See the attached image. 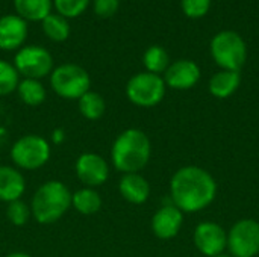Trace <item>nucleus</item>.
Wrapping results in <instances>:
<instances>
[{"instance_id": "obj_1", "label": "nucleus", "mask_w": 259, "mask_h": 257, "mask_svg": "<svg viewBox=\"0 0 259 257\" xmlns=\"http://www.w3.org/2000/svg\"><path fill=\"white\" fill-rule=\"evenodd\" d=\"M217 197V182L209 171L197 165L179 168L170 180V201L184 214L206 209Z\"/></svg>"}, {"instance_id": "obj_5", "label": "nucleus", "mask_w": 259, "mask_h": 257, "mask_svg": "<svg viewBox=\"0 0 259 257\" xmlns=\"http://www.w3.org/2000/svg\"><path fill=\"white\" fill-rule=\"evenodd\" d=\"M211 56L222 70L240 71L247 59V45L235 30L215 33L209 44Z\"/></svg>"}, {"instance_id": "obj_28", "label": "nucleus", "mask_w": 259, "mask_h": 257, "mask_svg": "<svg viewBox=\"0 0 259 257\" xmlns=\"http://www.w3.org/2000/svg\"><path fill=\"white\" fill-rule=\"evenodd\" d=\"M120 6V0H94L93 2V11L100 18H109L112 17Z\"/></svg>"}, {"instance_id": "obj_21", "label": "nucleus", "mask_w": 259, "mask_h": 257, "mask_svg": "<svg viewBox=\"0 0 259 257\" xmlns=\"http://www.w3.org/2000/svg\"><path fill=\"white\" fill-rule=\"evenodd\" d=\"M77 108H79V112L83 118H87L90 121H96L105 115L106 101L99 92H94L90 89L88 92H85L77 100Z\"/></svg>"}, {"instance_id": "obj_30", "label": "nucleus", "mask_w": 259, "mask_h": 257, "mask_svg": "<svg viewBox=\"0 0 259 257\" xmlns=\"http://www.w3.org/2000/svg\"><path fill=\"white\" fill-rule=\"evenodd\" d=\"M5 257H32V256H30V254H27V253H23V251H14V253L6 254Z\"/></svg>"}, {"instance_id": "obj_17", "label": "nucleus", "mask_w": 259, "mask_h": 257, "mask_svg": "<svg viewBox=\"0 0 259 257\" xmlns=\"http://www.w3.org/2000/svg\"><path fill=\"white\" fill-rule=\"evenodd\" d=\"M241 83V74L240 71H231V70H220L217 71L208 83L209 92L215 98H229L237 92Z\"/></svg>"}, {"instance_id": "obj_20", "label": "nucleus", "mask_w": 259, "mask_h": 257, "mask_svg": "<svg viewBox=\"0 0 259 257\" xmlns=\"http://www.w3.org/2000/svg\"><path fill=\"white\" fill-rule=\"evenodd\" d=\"M18 98L27 106H39L46 101L47 91L41 80L36 79H23L17 86Z\"/></svg>"}, {"instance_id": "obj_19", "label": "nucleus", "mask_w": 259, "mask_h": 257, "mask_svg": "<svg viewBox=\"0 0 259 257\" xmlns=\"http://www.w3.org/2000/svg\"><path fill=\"white\" fill-rule=\"evenodd\" d=\"M102 197L94 188H80L71 195V208L80 215H94L102 209Z\"/></svg>"}, {"instance_id": "obj_25", "label": "nucleus", "mask_w": 259, "mask_h": 257, "mask_svg": "<svg viewBox=\"0 0 259 257\" xmlns=\"http://www.w3.org/2000/svg\"><path fill=\"white\" fill-rule=\"evenodd\" d=\"M6 218L9 220V223L15 227H23L29 223V220L32 218V211L30 206L27 203H24L23 200H15L12 203H8L6 208Z\"/></svg>"}, {"instance_id": "obj_26", "label": "nucleus", "mask_w": 259, "mask_h": 257, "mask_svg": "<svg viewBox=\"0 0 259 257\" xmlns=\"http://www.w3.org/2000/svg\"><path fill=\"white\" fill-rule=\"evenodd\" d=\"M56 14L62 15L64 18H76L85 12L91 0H52Z\"/></svg>"}, {"instance_id": "obj_9", "label": "nucleus", "mask_w": 259, "mask_h": 257, "mask_svg": "<svg viewBox=\"0 0 259 257\" xmlns=\"http://www.w3.org/2000/svg\"><path fill=\"white\" fill-rule=\"evenodd\" d=\"M232 257H255L259 254V223L252 218L237 221L228 232V248Z\"/></svg>"}, {"instance_id": "obj_29", "label": "nucleus", "mask_w": 259, "mask_h": 257, "mask_svg": "<svg viewBox=\"0 0 259 257\" xmlns=\"http://www.w3.org/2000/svg\"><path fill=\"white\" fill-rule=\"evenodd\" d=\"M52 141H53L55 144L62 142V141H64V130H62V129H56V130L53 132V135H52Z\"/></svg>"}, {"instance_id": "obj_14", "label": "nucleus", "mask_w": 259, "mask_h": 257, "mask_svg": "<svg viewBox=\"0 0 259 257\" xmlns=\"http://www.w3.org/2000/svg\"><path fill=\"white\" fill-rule=\"evenodd\" d=\"M27 38V21L17 14L0 17V50H20Z\"/></svg>"}, {"instance_id": "obj_31", "label": "nucleus", "mask_w": 259, "mask_h": 257, "mask_svg": "<svg viewBox=\"0 0 259 257\" xmlns=\"http://www.w3.org/2000/svg\"><path fill=\"white\" fill-rule=\"evenodd\" d=\"M214 257H232V256H231V254H225V253H223V254H219V256H214Z\"/></svg>"}, {"instance_id": "obj_10", "label": "nucleus", "mask_w": 259, "mask_h": 257, "mask_svg": "<svg viewBox=\"0 0 259 257\" xmlns=\"http://www.w3.org/2000/svg\"><path fill=\"white\" fill-rule=\"evenodd\" d=\"M193 241L203 256H219L228 248V232L217 223L203 221L196 226Z\"/></svg>"}, {"instance_id": "obj_23", "label": "nucleus", "mask_w": 259, "mask_h": 257, "mask_svg": "<svg viewBox=\"0 0 259 257\" xmlns=\"http://www.w3.org/2000/svg\"><path fill=\"white\" fill-rule=\"evenodd\" d=\"M143 64L146 67V71L161 76L170 65V56L164 47L150 45L143 55Z\"/></svg>"}, {"instance_id": "obj_27", "label": "nucleus", "mask_w": 259, "mask_h": 257, "mask_svg": "<svg viewBox=\"0 0 259 257\" xmlns=\"http://www.w3.org/2000/svg\"><path fill=\"white\" fill-rule=\"evenodd\" d=\"M212 0H181L182 12L188 18H202L208 14Z\"/></svg>"}, {"instance_id": "obj_6", "label": "nucleus", "mask_w": 259, "mask_h": 257, "mask_svg": "<svg viewBox=\"0 0 259 257\" xmlns=\"http://www.w3.org/2000/svg\"><path fill=\"white\" fill-rule=\"evenodd\" d=\"M50 86L56 95L65 100H79L90 91L91 79L85 68L77 64H61L50 73Z\"/></svg>"}, {"instance_id": "obj_4", "label": "nucleus", "mask_w": 259, "mask_h": 257, "mask_svg": "<svg viewBox=\"0 0 259 257\" xmlns=\"http://www.w3.org/2000/svg\"><path fill=\"white\" fill-rule=\"evenodd\" d=\"M9 155L15 168L20 171H35L49 162L52 147L44 136L27 133L12 144Z\"/></svg>"}, {"instance_id": "obj_15", "label": "nucleus", "mask_w": 259, "mask_h": 257, "mask_svg": "<svg viewBox=\"0 0 259 257\" xmlns=\"http://www.w3.org/2000/svg\"><path fill=\"white\" fill-rule=\"evenodd\" d=\"M26 191V179L23 173L11 165H0V201L12 203L21 200Z\"/></svg>"}, {"instance_id": "obj_8", "label": "nucleus", "mask_w": 259, "mask_h": 257, "mask_svg": "<svg viewBox=\"0 0 259 257\" xmlns=\"http://www.w3.org/2000/svg\"><path fill=\"white\" fill-rule=\"evenodd\" d=\"M14 67L24 79H42L53 71V58L41 45H23L14 56Z\"/></svg>"}, {"instance_id": "obj_22", "label": "nucleus", "mask_w": 259, "mask_h": 257, "mask_svg": "<svg viewBox=\"0 0 259 257\" xmlns=\"http://www.w3.org/2000/svg\"><path fill=\"white\" fill-rule=\"evenodd\" d=\"M42 32L44 35L55 41V42H62L70 36V23L67 18H64L59 14H50L47 15L42 21Z\"/></svg>"}, {"instance_id": "obj_16", "label": "nucleus", "mask_w": 259, "mask_h": 257, "mask_svg": "<svg viewBox=\"0 0 259 257\" xmlns=\"http://www.w3.org/2000/svg\"><path fill=\"white\" fill-rule=\"evenodd\" d=\"M118 192L131 204H144L150 197V183L140 173L123 174L118 180Z\"/></svg>"}, {"instance_id": "obj_13", "label": "nucleus", "mask_w": 259, "mask_h": 257, "mask_svg": "<svg viewBox=\"0 0 259 257\" xmlns=\"http://www.w3.org/2000/svg\"><path fill=\"white\" fill-rule=\"evenodd\" d=\"M162 79L171 89H191L200 80V68L191 59H179L168 65Z\"/></svg>"}, {"instance_id": "obj_18", "label": "nucleus", "mask_w": 259, "mask_h": 257, "mask_svg": "<svg viewBox=\"0 0 259 257\" xmlns=\"http://www.w3.org/2000/svg\"><path fill=\"white\" fill-rule=\"evenodd\" d=\"M14 8L18 17L24 21H42L52 14V0H14Z\"/></svg>"}, {"instance_id": "obj_24", "label": "nucleus", "mask_w": 259, "mask_h": 257, "mask_svg": "<svg viewBox=\"0 0 259 257\" xmlns=\"http://www.w3.org/2000/svg\"><path fill=\"white\" fill-rule=\"evenodd\" d=\"M20 82V74L15 70L14 64L0 59V97L9 95L17 91Z\"/></svg>"}, {"instance_id": "obj_12", "label": "nucleus", "mask_w": 259, "mask_h": 257, "mask_svg": "<svg viewBox=\"0 0 259 257\" xmlns=\"http://www.w3.org/2000/svg\"><path fill=\"white\" fill-rule=\"evenodd\" d=\"M184 224V212L179 211L171 201L161 206L152 217V232L158 239L168 241L179 235Z\"/></svg>"}, {"instance_id": "obj_7", "label": "nucleus", "mask_w": 259, "mask_h": 257, "mask_svg": "<svg viewBox=\"0 0 259 257\" xmlns=\"http://www.w3.org/2000/svg\"><path fill=\"white\" fill-rule=\"evenodd\" d=\"M167 85L159 74L149 71L137 73L126 83V97L138 108H153L165 97Z\"/></svg>"}, {"instance_id": "obj_2", "label": "nucleus", "mask_w": 259, "mask_h": 257, "mask_svg": "<svg viewBox=\"0 0 259 257\" xmlns=\"http://www.w3.org/2000/svg\"><path fill=\"white\" fill-rule=\"evenodd\" d=\"M152 142L141 129H126L112 142L111 162L121 174L140 173L150 161Z\"/></svg>"}, {"instance_id": "obj_3", "label": "nucleus", "mask_w": 259, "mask_h": 257, "mask_svg": "<svg viewBox=\"0 0 259 257\" xmlns=\"http://www.w3.org/2000/svg\"><path fill=\"white\" fill-rule=\"evenodd\" d=\"M73 192L59 180L44 182L32 195V218L39 224H53L59 221L71 208Z\"/></svg>"}, {"instance_id": "obj_11", "label": "nucleus", "mask_w": 259, "mask_h": 257, "mask_svg": "<svg viewBox=\"0 0 259 257\" xmlns=\"http://www.w3.org/2000/svg\"><path fill=\"white\" fill-rule=\"evenodd\" d=\"M79 182L87 188H99L109 179V164L97 153H82L74 164Z\"/></svg>"}]
</instances>
